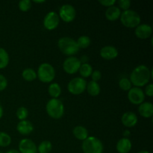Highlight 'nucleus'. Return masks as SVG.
I'll return each mask as SVG.
<instances>
[{"instance_id": "1", "label": "nucleus", "mask_w": 153, "mask_h": 153, "mask_svg": "<svg viewBox=\"0 0 153 153\" xmlns=\"http://www.w3.org/2000/svg\"><path fill=\"white\" fill-rule=\"evenodd\" d=\"M152 70H149L146 65H138L131 71L130 74V82L134 87L141 88L145 86L149 82V80L152 78Z\"/></svg>"}, {"instance_id": "2", "label": "nucleus", "mask_w": 153, "mask_h": 153, "mask_svg": "<svg viewBox=\"0 0 153 153\" xmlns=\"http://www.w3.org/2000/svg\"><path fill=\"white\" fill-rule=\"evenodd\" d=\"M58 46L61 52L68 57L74 56L79 51L77 43L74 39L69 37H61L58 40Z\"/></svg>"}, {"instance_id": "3", "label": "nucleus", "mask_w": 153, "mask_h": 153, "mask_svg": "<svg viewBox=\"0 0 153 153\" xmlns=\"http://www.w3.org/2000/svg\"><path fill=\"white\" fill-rule=\"evenodd\" d=\"M46 111L51 118L59 120L64 116V105L59 99H51L46 103Z\"/></svg>"}, {"instance_id": "4", "label": "nucleus", "mask_w": 153, "mask_h": 153, "mask_svg": "<svg viewBox=\"0 0 153 153\" xmlns=\"http://www.w3.org/2000/svg\"><path fill=\"white\" fill-rule=\"evenodd\" d=\"M120 19L123 25L129 28H136L141 22V17L140 15L135 10L131 9L122 12Z\"/></svg>"}, {"instance_id": "5", "label": "nucleus", "mask_w": 153, "mask_h": 153, "mask_svg": "<svg viewBox=\"0 0 153 153\" xmlns=\"http://www.w3.org/2000/svg\"><path fill=\"white\" fill-rule=\"evenodd\" d=\"M37 77L43 83H51L55 77V68L49 63H43L37 69Z\"/></svg>"}, {"instance_id": "6", "label": "nucleus", "mask_w": 153, "mask_h": 153, "mask_svg": "<svg viewBox=\"0 0 153 153\" xmlns=\"http://www.w3.org/2000/svg\"><path fill=\"white\" fill-rule=\"evenodd\" d=\"M82 149L84 153H102L104 146L100 139L89 136L82 142Z\"/></svg>"}, {"instance_id": "7", "label": "nucleus", "mask_w": 153, "mask_h": 153, "mask_svg": "<svg viewBox=\"0 0 153 153\" xmlns=\"http://www.w3.org/2000/svg\"><path fill=\"white\" fill-rule=\"evenodd\" d=\"M87 82L82 77L71 79L67 85V90L73 95H80L86 91Z\"/></svg>"}, {"instance_id": "8", "label": "nucleus", "mask_w": 153, "mask_h": 153, "mask_svg": "<svg viewBox=\"0 0 153 153\" xmlns=\"http://www.w3.org/2000/svg\"><path fill=\"white\" fill-rule=\"evenodd\" d=\"M82 63L80 60L75 56H70L64 60L63 63V69L67 74L73 75L79 72Z\"/></svg>"}, {"instance_id": "9", "label": "nucleus", "mask_w": 153, "mask_h": 153, "mask_svg": "<svg viewBox=\"0 0 153 153\" xmlns=\"http://www.w3.org/2000/svg\"><path fill=\"white\" fill-rule=\"evenodd\" d=\"M60 19L65 22H71L76 16V10L72 4H64L60 7L58 13Z\"/></svg>"}, {"instance_id": "10", "label": "nucleus", "mask_w": 153, "mask_h": 153, "mask_svg": "<svg viewBox=\"0 0 153 153\" xmlns=\"http://www.w3.org/2000/svg\"><path fill=\"white\" fill-rule=\"evenodd\" d=\"M60 22V18L58 13L55 11H49L46 14L43 19V26L46 30L52 31L58 28Z\"/></svg>"}, {"instance_id": "11", "label": "nucleus", "mask_w": 153, "mask_h": 153, "mask_svg": "<svg viewBox=\"0 0 153 153\" xmlns=\"http://www.w3.org/2000/svg\"><path fill=\"white\" fill-rule=\"evenodd\" d=\"M128 100L133 105H139L145 100V94L141 88L134 87L128 91Z\"/></svg>"}, {"instance_id": "12", "label": "nucleus", "mask_w": 153, "mask_h": 153, "mask_svg": "<svg viewBox=\"0 0 153 153\" xmlns=\"http://www.w3.org/2000/svg\"><path fill=\"white\" fill-rule=\"evenodd\" d=\"M19 152L20 153H37V146L33 140L24 138L19 143Z\"/></svg>"}, {"instance_id": "13", "label": "nucleus", "mask_w": 153, "mask_h": 153, "mask_svg": "<svg viewBox=\"0 0 153 153\" xmlns=\"http://www.w3.org/2000/svg\"><path fill=\"white\" fill-rule=\"evenodd\" d=\"M135 36L139 39L145 40L150 37L152 34V28L148 24H140L135 28Z\"/></svg>"}, {"instance_id": "14", "label": "nucleus", "mask_w": 153, "mask_h": 153, "mask_svg": "<svg viewBox=\"0 0 153 153\" xmlns=\"http://www.w3.org/2000/svg\"><path fill=\"white\" fill-rule=\"evenodd\" d=\"M137 116L132 111H126L121 117V123L127 128H132L137 123Z\"/></svg>"}, {"instance_id": "15", "label": "nucleus", "mask_w": 153, "mask_h": 153, "mask_svg": "<svg viewBox=\"0 0 153 153\" xmlns=\"http://www.w3.org/2000/svg\"><path fill=\"white\" fill-rule=\"evenodd\" d=\"M100 56L105 60H114L118 56L117 49L114 46H103L101 49H100Z\"/></svg>"}, {"instance_id": "16", "label": "nucleus", "mask_w": 153, "mask_h": 153, "mask_svg": "<svg viewBox=\"0 0 153 153\" xmlns=\"http://www.w3.org/2000/svg\"><path fill=\"white\" fill-rule=\"evenodd\" d=\"M16 130L22 135H28L34 131V126L27 120H21L17 123Z\"/></svg>"}, {"instance_id": "17", "label": "nucleus", "mask_w": 153, "mask_h": 153, "mask_svg": "<svg viewBox=\"0 0 153 153\" xmlns=\"http://www.w3.org/2000/svg\"><path fill=\"white\" fill-rule=\"evenodd\" d=\"M138 112L144 118H151L153 116V105L149 102H143L138 106Z\"/></svg>"}, {"instance_id": "18", "label": "nucleus", "mask_w": 153, "mask_h": 153, "mask_svg": "<svg viewBox=\"0 0 153 153\" xmlns=\"http://www.w3.org/2000/svg\"><path fill=\"white\" fill-rule=\"evenodd\" d=\"M132 147L131 141L128 138L123 137L120 139L116 145V149L119 153H128Z\"/></svg>"}, {"instance_id": "19", "label": "nucleus", "mask_w": 153, "mask_h": 153, "mask_svg": "<svg viewBox=\"0 0 153 153\" xmlns=\"http://www.w3.org/2000/svg\"><path fill=\"white\" fill-rule=\"evenodd\" d=\"M122 11L117 6H111L108 7L105 11V17L109 21H116L120 19Z\"/></svg>"}, {"instance_id": "20", "label": "nucleus", "mask_w": 153, "mask_h": 153, "mask_svg": "<svg viewBox=\"0 0 153 153\" xmlns=\"http://www.w3.org/2000/svg\"><path fill=\"white\" fill-rule=\"evenodd\" d=\"M73 134L76 139L82 140V141H84L85 139L89 137L88 129L82 126H77L74 127L73 130Z\"/></svg>"}, {"instance_id": "21", "label": "nucleus", "mask_w": 153, "mask_h": 153, "mask_svg": "<svg viewBox=\"0 0 153 153\" xmlns=\"http://www.w3.org/2000/svg\"><path fill=\"white\" fill-rule=\"evenodd\" d=\"M86 90L91 97H97L101 91V88L98 82H94V81H91L87 83Z\"/></svg>"}, {"instance_id": "22", "label": "nucleus", "mask_w": 153, "mask_h": 153, "mask_svg": "<svg viewBox=\"0 0 153 153\" xmlns=\"http://www.w3.org/2000/svg\"><path fill=\"white\" fill-rule=\"evenodd\" d=\"M48 93L52 99H58L61 94V88L58 83H52L48 88Z\"/></svg>"}, {"instance_id": "23", "label": "nucleus", "mask_w": 153, "mask_h": 153, "mask_svg": "<svg viewBox=\"0 0 153 153\" xmlns=\"http://www.w3.org/2000/svg\"><path fill=\"white\" fill-rule=\"evenodd\" d=\"M22 77L26 82H33L37 79V72L31 68H26L22 72Z\"/></svg>"}, {"instance_id": "24", "label": "nucleus", "mask_w": 153, "mask_h": 153, "mask_svg": "<svg viewBox=\"0 0 153 153\" xmlns=\"http://www.w3.org/2000/svg\"><path fill=\"white\" fill-rule=\"evenodd\" d=\"M10 58L7 51L4 48L0 47V70L6 68L9 64Z\"/></svg>"}, {"instance_id": "25", "label": "nucleus", "mask_w": 153, "mask_h": 153, "mask_svg": "<svg viewBox=\"0 0 153 153\" xmlns=\"http://www.w3.org/2000/svg\"><path fill=\"white\" fill-rule=\"evenodd\" d=\"M79 74L81 75L82 78H88L91 76L93 73V67L88 63L86 64H82L80 68H79Z\"/></svg>"}, {"instance_id": "26", "label": "nucleus", "mask_w": 153, "mask_h": 153, "mask_svg": "<svg viewBox=\"0 0 153 153\" xmlns=\"http://www.w3.org/2000/svg\"><path fill=\"white\" fill-rule=\"evenodd\" d=\"M78 46H79V49H87L89 47V46L91 43V40L88 36L82 35L78 38L76 40Z\"/></svg>"}, {"instance_id": "27", "label": "nucleus", "mask_w": 153, "mask_h": 153, "mask_svg": "<svg viewBox=\"0 0 153 153\" xmlns=\"http://www.w3.org/2000/svg\"><path fill=\"white\" fill-rule=\"evenodd\" d=\"M52 149V144L49 140H43L37 146L39 153H49Z\"/></svg>"}, {"instance_id": "28", "label": "nucleus", "mask_w": 153, "mask_h": 153, "mask_svg": "<svg viewBox=\"0 0 153 153\" xmlns=\"http://www.w3.org/2000/svg\"><path fill=\"white\" fill-rule=\"evenodd\" d=\"M11 137L4 131H0V147H7L11 143Z\"/></svg>"}, {"instance_id": "29", "label": "nucleus", "mask_w": 153, "mask_h": 153, "mask_svg": "<svg viewBox=\"0 0 153 153\" xmlns=\"http://www.w3.org/2000/svg\"><path fill=\"white\" fill-rule=\"evenodd\" d=\"M16 116L18 118V120H19V121L21 120H25L27 119L28 116V109L25 107H19V108L16 110Z\"/></svg>"}, {"instance_id": "30", "label": "nucleus", "mask_w": 153, "mask_h": 153, "mask_svg": "<svg viewBox=\"0 0 153 153\" xmlns=\"http://www.w3.org/2000/svg\"><path fill=\"white\" fill-rule=\"evenodd\" d=\"M119 87L124 91H128L131 88V83L128 78H122L119 81Z\"/></svg>"}, {"instance_id": "31", "label": "nucleus", "mask_w": 153, "mask_h": 153, "mask_svg": "<svg viewBox=\"0 0 153 153\" xmlns=\"http://www.w3.org/2000/svg\"><path fill=\"white\" fill-rule=\"evenodd\" d=\"M19 9L22 12H26L29 10L31 7V1L30 0H22L19 1L18 4Z\"/></svg>"}, {"instance_id": "32", "label": "nucleus", "mask_w": 153, "mask_h": 153, "mask_svg": "<svg viewBox=\"0 0 153 153\" xmlns=\"http://www.w3.org/2000/svg\"><path fill=\"white\" fill-rule=\"evenodd\" d=\"M119 6L120 9H122V10H127L129 9L130 6H131V1L130 0H120V1H117Z\"/></svg>"}, {"instance_id": "33", "label": "nucleus", "mask_w": 153, "mask_h": 153, "mask_svg": "<svg viewBox=\"0 0 153 153\" xmlns=\"http://www.w3.org/2000/svg\"><path fill=\"white\" fill-rule=\"evenodd\" d=\"M7 86V80L5 76L0 74V92L6 89Z\"/></svg>"}, {"instance_id": "34", "label": "nucleus", "mask_w": 153, "mask_h": 153, "mask_svg": "<svg viewBox=\"0 0 153 153\" xmlns=\"http://www.w3.org/2000/svg\"><path fill=\"white\" fill-rule=\"evenodd\" d=\"M91 79L92 80L91 81H94V82H97L98 81H100V79H102V73L100 70H93V73L91 74Z\"/></svg>"}, {"instance_id": "35", "label": "nucleus", "mask_w": 153, "mask_h": 153, "mask_svg": "<svg viewBox=\"0 0 153 153\" xmlns=\"http://www.w3.org/2000/svg\"><path fill=\"white\" fill-rule=\"evenodd\" d=\"M99 3L101 4L102 6L109 7L114 5L117 3V1L116 0H100V1H99Z\"/></svg>"}, {"instance_id": "36", "label": "nucleus", "mask_w": 153, "mask_h": 153, "mask_svg": "<svg viewBox=\"0 0 153 153\" xmlns=\"http://www.w3.org/2000/svg\"><path fill=\"white\" fill-rule=\"evenodd\" d=\"M145 96H148L149 97H153V85L152 84H149L145 88L144 91Z\"/></svg>"}, {"instance_id": "37", "label": "nucleus", "mask_w": 153, "mask_h": 153, "mask_svg": "<svg viewBox=\"0 0 153 153\" xmlns=\"http://www.w3.org/2000/svg\"><path fill=\"white\" fill-rule=\"evenodd\" d=\"M79 60H80L81 63H82V64H86L88 61V58L87 56H82V58H81V59Z\"/></svg>"}, {"instance_id": "38", "label": "nucleus", "mask_w": 153, "mask_h": 153, "mask_svg": "<svg viewBox=\"0 0 153 153\" xmlns=\"http://www.w3.org/2000/svg\"><path fill=\"white\" fill-rule=\"evenodd\" d=\"M123 134L124 137H126V138H128V137H129V135L131 134V133H130V131H128V130H126Z\"/></svg>"}, {"instance_id": "39", "label": "nucleus", "mask_w": 153, "mask_h": 153, "mask_svg": "<svg viewBox=\"0 0 153 153\" xmlns=\"http://www.w3.org/2000/svg\"><path fill=\"white\" fill-rule=\"evenodd\" d=\"M3 114H4V110H3L2 106L0 105V119L3 117Z\"/></svg>"}, {"instance_id": "40", "label": "nucleus", "mask_w": 153, "mask_h": 153, "mask_svg": "<svg viewBox=\"0 0 153 153\" xmlns=\"http://www.w3.org/2000/svg\"><path fill=\"white\" fill-rule=\"evenodd\" d=\"M5 153H20V152H19L18 150H16V149H10V150L7 151V152H6Z\"/></svg>"}, {"instance_id": "41", "label": "nucleus", "mask_w": 153, "mask_h": 153, "mask_svg": "<svg viewBox=\"0 0 153 153\" xmlns=\"http://www.w3.org/2000/svg\"><path fill=\"white\" fill-rule=\"evenodd\" d=\"M34 3H37V4H42V3H44L45 1L41 0V1H34Z\"/></svg>"}, {"instance_id": "42", "label": "nucleus", "mask_w": 153, "mask_h": 153, "mask_svg": "<svg viewBox=\"0 0 153 153\" xmlns=\"http://www.w3.org/2000/svg\"><path fill=\"white\" fill-rule=\"evenodd\" d=\"M137 153H149V152L146 150H142V151H140V152H138Z\"/></svg>"}, {"instance_id": "43", "label": "nucleus", "mask_w": 153, "mask_h": 153, "mask_svg": "<svg viewBox=\"0 0 153 153\" xmlns=\"http://www.w3.org/2000/svg\"><path fill=\"white\" fill-rule=\"evenodd\" d=\"M0 153H3V152H1V150H0Z\"/></svg>"}]
</instances>
